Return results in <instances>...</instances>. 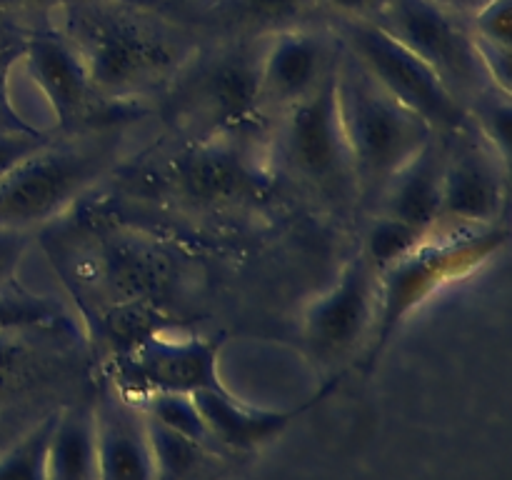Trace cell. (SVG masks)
Here are the masks:
<instances>
[{
  "instance_id": "277c9868",
  "label": "cell",
  "mask_w": 512,
  "mask_h": 480,
  "mask_svg": "<svg viewBox=\"0 0 512 480\" xmlns=\"http://www.w3.org/2000/svg\"><path fill=\"white\" fill-rule=\"evenodd\" d=\"M268 38H233L208 55H193L170 85V108L203 138H235L265 113L260 65Z\"/></svg>"
},
{
  "instance_id": "ffe728a7",
  "label": "cell",
  "mask_w": 512,
  "mask_h": 480,
  "mask_svg": "<svg viewBox=\"0 0 512 480\" xmlns=\"http://www.w3.org/2000/svg\"><path fill=\"white\" fill-rule=\"evenodd\" d=\"M45 468L48 480H98V433L93 403H75L55 413Z\"/></svg>"
},
{
  "instance_id": "8992f818",
  "label": "cell",
  "mask_w": 512,
  "mask_h": 480,
  "mask_svg": "<svg viewBox=\"0 0 512 480\" xmlns=\"http://www.w3.org/2000/svg\"><path fill=\"white\" fill-rule=\"evenodd\" d=\"M335 38L380 88L420 115L438 135L448 138L470 125L468 108L455 98L440 75L378 23L368 18L340 20Z\"/></svg>"
},
{
  "instance_id": "cb8c5ba5",
  "label": "cell",
  "mask_w": 512,
  "mask_h": 480,
  "mask_svg": "<svg viewBox=\"0 0 512 480\" xmlns=\"http://www.w3.org/2000/svg\"><path fill=\"white\" fill-rule=\"evenodd\" d=\"M165 313L160 305L140 303V300H125V303H110L100 315V328L105 340L113 348V355L128 353L150 335H158L165 325Z\"/></svg>"
},
{
  "instance_id": "1f68e13d",
  "label": "cell",
  "mask_w": 512,
  "mask_h": 480,
  "mask_svg": "<svg viewBox=\"0 0 512 480\" xmlns=\"http://www.w3.org/2000/svg\"><path fill=\"white\" fill-rule=\"evenodd\" d=\"M320 8H328L338 15L340 20L350 18H370L378 8L380 0H318Z\"/></svg>"
},
{
  "instance_id": "ac0fdd59",
  "label": "cell",
  "mask_w": 512,
  "mask_h": 480,
  "mask_svg": "<svg viewBox=\"0 0 512 480\" xmlns=\"http://www.w3.org/2000/svg\"><path fill=\"white\" fill-rule=\"evenodd\" d=\"M103 285L110 303L140 300L158 305L173 290L178 270L173 258L155 245L133 238H115L100 253Z\"/></svg>"
},
{
  "instance_id": "5bb4252c",
  "label": "cell",
  "mask_w": 512,
  "mask_h": 480,
  "mask_svg": "<svg viewBox=\"0 0 512 480\" xmlns=\"http://www.w3.org/2000/svg\"><path fill=\"white\" fill-rule=\"evenodd\" d=\"M340 40L318 30L295 28L268 38L260 65V103L265 113H283L308 98L335 68Z\"/></svg>"
},
{
  "instance_id": "9a60e30c",
  "label": "cell",
  "mask_w": 512,
  "mask_h": 480,
  "mask_svg": "<svg viewBox=\"0 0 512 480\" xmlns=\"http://www.w3.org/2000/svg\"><path fill=\"white\" fill-rule=\"evenodd\" d=\"M95 405L98 480H153L155 460L140 405L118 390H105Z\"/></svg>"
},
{
  "instance_id": "8fae6325",
  "label": "cell",
  "mask_w": 512,
  "mask_h": 480,
  "mask_svg": "<svg viewBox=\"0 0 512 480\" xmlns=\"http://www.w3.org/2000/svg\"><path fill=\"white\" fill-rule=\"evenodd\" d=\"M220 340H163L150 335L128 353L113 355L115 388L123 395L148 398L153 393L228 390L218 373Z\"/></svg>"
},
{
  "instance_id": "30bf717a",
  "label": "cell",
  "mask_w": 512,
  "mask_h": 480,
  "mask_svg": "<svg viewBox=\"0 0 512 480\" xmlns=\"http://www.w3.org/2000/svg\"><path fill=\"white\" fill-rule=\"evenodd\" d=\"M23 60L65 133L80 135L83 130L103 128L113 118L130 113V105L110 103L93 88L78 50L60 30L25 35Z\"/></svg>"
},
{
  "instance_id": "44dd1931",
  "label": "cell",
  "mask_w": 512,
  "mask_h": 480,
  "mask_svg": "<svg viewBox=\"0 0 512 480\" xmlns=\"http://www.w3.org/2000/svg\"><path fill=\"white\" fill-rule=\"evenodd\" d=\"M145 423H148V438L153 445V480H218L228 473L225 460L230 455L195 443L160 425L150 415H145Z\"/></svg>"
},
{
  "instance_id": "ba28073f",
  "label": "cell",
  "mask_w": 512,
  "mask_h": 480,
  "mask_svg": "<svg viewBox=\"0 0 512 480\" xmlns=\"http://www.w3.org/2000/svg\"><path fill=\"white\" fill-rule=\"evenodd\" d=\"M368 20L413 50L468 108L493 90L468 20L438 0H380Z\"/></svg>"
},
{
  "instance_id": "9c48e42d",
  "label": "cell",
  "mask_w": 512,
  "mask_h": 480,
  "mask_svg": "<svg viewBox=\"0 0 512 480\" xmlns=\"http://www.w3.org/2000/svg\"><path fill=\"white\" fill-rule=\"evenodd\" d=\"M165 183L185 203L198 208H223L248 200H265L273 178L263 163L235 138H198L168 160Z\"/></svg>"
},
{
  "instance_id": "f1b7e54d",
  "label": "cell",
  "mask_w": 512,
  "mask_h": 480,
  "mask_svg": "<svg viewBox=\"0 0 512 480\" xmlns=\"http://www.w3.org/2000/svg\"><path fill=\"white\" fill-rule=\"evenodd\" d=\"M512 0H485L470 13V33L475 40L512 48Z\"/></svg>"
},
{
  "instance_id": "5b68a950",
  "label": "cell",
  "mask_w": 512,
  "mask_h": 480,
  "mask_svg": "<svg viewBox=\"0 0 512 480\" xmlns=\"http://www.w3.org/2000/svg\"><path fill=\"white\" fill-rule=\"evenodd\" d=\"M113 158L103 140H50L0 178V228L30 230L53 220Z\"/></svg>"
},
{
  "instance_id": "4fadbf2b",
  "label": "cell",
  "mask_w": 512,
  "mask_h": 480,
  "mask_svg": "<svg viewBox=\"0 0 512 480\" xmlns=\"http://www.w3.org/2000/svg\"><path fill=\"white\" fill-rule=\"evenodd\" d=\"M440 228H488L505 205L508 165L480 138L473 123L448 135Z\"/></svg>"
},
{
  "instance_id": "7a4b0ae2",
  "label": "cell",
  "mask_w": 512,
  "mask_h": 480,
  "mask_svg": "<svg viewBox=\"0 0 512 480\" xmlns=\"http://www.w3.org/2000/svg\"><path fill=\"white\" fill-rule=\"evenodd\" d=\"M338 103L355 193L365 203H378L390 180L438 133L380 88L343 45L338 58Z\"/></svg>"
},
{
  "instance_id": "e0dca14e",
  "label": "cell",
  "mask_w": 512,
  "mask_h": 480,
  "mask_svg": "<svg viewBox=\"0 0 512 480\" xmlns=\"http://www.w3.org/2000/svg\"><path fill=\"white\" fill-rule=\"evenodd\" d=\"M435 135L398 175L388 183L375 208L380 215H390L403 223L415 225L425 233L440 228L443 208V165L445 140Z\"/></svg>"
},
{
  "instance_id": "6da1fadb",
  "label": "cell",
  "mask_w": 512,
  "mask_h": 480,
  "mask_svg": "<svg viewBox=\"0 0 512 480\" xmlns=\"http://www.w3.org/2000/svg\"><path fill=\"white\" fill-rule=\"evenodd\" d=\"M63 13L60 33L110 103L135 105L163 93L198 53L183 25L133 0H68Z\"/></svg>"
},
{
  "instance_id": "e575fe53",
  "label": "cell",
  "mask_w": 512,
  "mask_h": 480,
  "mask_svg": "<svg viewBox=\"0 0 512 480\" xmlns=\"http://www.w3.org/2000/svg\"><path fill=\"white\" fill-rule=\"evenodd\" d=\"M0 33H3V30H0Z\"/></svg>"
},
{
  "instance_id": "83f0119b",
  "label": "cell",
  "mask_w": 512,
  "mask_h": 480,
  "mask_svg": "<svg viewBox=\"0 0 512 480\" xmlns=\"http://www.w3.org/2000/svg\"><path fill=\"white\" fill-rule=\"evenodd\" d=\"M23 53L25 35L0 33V133H35L38 130L15 110L10 100V73L15 63L23 60Z\"/></svg>"
},
{
  "instance_id": "d6986e66",
  "label": "cell",
  "mask_w": 512,
  "mask_h": 480,
  "mask_svg": "<svg viewBox=\"0 0 512 480\" xmlns=\"http://www.w3.org/2000/svg\"><path fill=\"white\" fill-rule=\"evenodd\" d=\"M320 10L318 0H210L205 23L233 38H270L283 30L305 28Z\"/></svg>"
},
{
  "instance_id": "d6a6232c",
  "label": "cell",
  "mask_w": 512,
  "mask_h": 480,
  "mask_svg": "<svg viewBox=\"0 0 512 480\" xmlns=\"http://www.w3.org/2000/svg\"><path fill=\"white\" fill-rule=\"evenodd\" d=\"M53 0H0V13H28V10H40Z\"/></svg>"
},
{
  "instance_id": "f546056e",
  "label": "cell",
  "mask_w": 512,
  "mask_h": 480,
  "mask_svg": "<svg viewBox=\"0 0 512 480\" xmlns=\"http://www.w3.org/2000/svg\"><path fill=\"white\" fill-rule=\"evenodd\" d=\"M30 245V230L0 228V290L15 285L20 263Z\"/></svg>"
},
{
  "instance_id": "3957f363",
  "label": "cell",
  "mask_w": 512,
  "mask_h": 480,
  "mask_svg": "<svg viewBox=\"0 0 512 480\" xmlns=\"http://www.w3.org/2000/svg\"><path fill=\"white\" fill-rule=\"evenodd\" d=\"M508 228H438L423 245L380 273L378 318L365 348V370H373L410 313L440 288L483 268L503 245Z\"/></svg>"
},
{
  "instance_id": "52a82bcc",
  "label": "cell",
  "mask_w": 512,
  "mask_h": 480,
  "mask_svg": "<svg viewBox=\"0 0 512 480\" xmlns=\"http://www.w3.org/2000/svg\"><path fill=\"white\" fill-rule=\"evenodd\" d=\"M275 150L293 178L335 200L358 198L338 103V63L308 95L278 113Z\"/></svg>"
},
{
  "instance_id": "2e32d148",
  "label": "cell",
  "mask_w": 512,
  "mask_h": 480,
  "mask_svg": "<svg viewBox=\"0 0 512 480\" xmlns=\"http://www.w3.org/2000/svg\"><path fill=\"white\" fill-rule=\"evenodd\" d=\"M333 385L335 383L330 380V385L320 390L318 398L295 410L253 408V405H245L243 400L235 398L230 390H223V393L220 390H200V393H193V400L203 415L205 428H208L215 448L225 455H238L258 450L260 445L278 438L303 410H308L315 400L323 398Z\"/></svg>"
},
{
  "instance_id": "603a6c76",
  "label": "cell",
  "mask_w": 512,
  "mask_h": 480,
  "mask_svg": "<svg viewBox=\"0 0 512 480\" xmlns=\"http://www.w3.org/2000/svg\"><path fill=\"white\" fill-rule=\"evenodd\" d=\"M65 325V310L48 295H35L18 283L0 290V333H53Z\"/></svg>"
},
{
  "instance_id": "484cf974",
  "label": "cell",
  "mask_w": 512,
  "mask_h": 480,
  "mask_svg": "<svg viewBox=\"0 0 512 480\" xmlns=\"http://www.w3.org/2000/svg\"><path fill=\"white\" fill-rule=\"evenodd\" d=\"M145 415H150L153 420H158L165 428L175 430V433L185 435V438L195 440L200 445H208L215 448L213 438H210L208 428H205V420L200 415L198 405H195L193 395L185 393H153L148 398H143L140 403Z\"/></svg>"
},
{
  "instance_id": "7402d4cb",
  "label": "cell",
  "mask_w": 512,
  "mask_h": 480,
  "mask_svg": "<svg viewBox=\"0 0 512 480\" xmlns=\"http://www.w3.org/2000/svg\"><path fill=\"white\" fill-rule=\"evenodd\" d=\"M48 378L50 355L30 343V333H0V405L20 398Z\"/></svg>"
},
{
  "instance_id": "4dcf8cb0",
  "label": "cell",
  "mask_w": 512,
  "mask_h": 480,
  "mask_svg": "<svg viewBox=\"0 0 512 480\" xmlns=\"http://www.w3.org/2000/svg\"><path fill=\"white\" fill-rule=\"evenodd\" d=\"M50 140H53V135L43 133V130H35V133H0V178L8 170H13L20 160H25L35 150L43 148L45 143H50Z\"/></svg>"
},
{
  "instance_id": "d4e9b609",
  "label": "cell",
  "mask_w": 512,
  "mask_h": 480,
  "mask_svg": "<svg viewBox=\"0 0 512 480\" xmlns=\"http://www.w3.org/2000/svg\"><path fill=\"white\" fill-rule=\"evenodd\" d=\"M430 235L433 233H425V230L415 228V225L378 213V218H373L368 233H365L360 253L370 260V265L378 273H385L390 265H395L405 255L413 253L418 245H423Z\"/></svg>"
},
{
  "instance_id": "836d02e7",
  "label": "cell",
  "mask_w": 512,
  "mask_h": 480,
  "mask_svg": "<svg viewBox=\"0 0 512 480\" xmlns=\"http://www.w3.org/2000/svg\"><path fill=\"white\" fill-rule=\"evenodd\" d=\"M438 3L448 5L455 13H473V10L478 8V5H483L485 0H438Z\"/></svg>"
},
{
  "instance_id": "4316f807",
  "label": "cell",
  "mask_w": 512,
  "mask_h": 480,
  "mask_svg": "<svg viewBox=\"0 0 512 480\" xmlns=\"http://www.w3.org/2000/svg\"><path fill=\"white\" fill-rule=\"evenodd\" d=\"M53 423L55 413H50L23 440L0 455V480H48L45 453H48Z\"/></svg>"
},
{
  "instance_id": "7c38bea8",
  "label": "cell",
  "mask_w": 512,
  "mask_h": 480,
  "mask_svg": "<svg viewBox=\"0 0 512 480\" xmlns=\"http://www.w3.org/2000/svg\"><path fill=\"white\" fill-rule=\"evenodd\" d=\"M380 273L363 253H355L340 273L338 283L315 300L303 320L305 343L323 363L333 365L368 348L378 318Z\"/></svg>"
}]
</instances>
